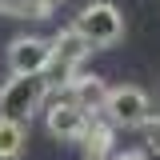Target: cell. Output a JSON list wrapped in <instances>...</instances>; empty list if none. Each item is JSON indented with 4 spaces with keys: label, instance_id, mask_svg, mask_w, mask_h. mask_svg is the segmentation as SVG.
<instances>
[{
    "label": "cell",
    "instance_id": "obj_1",
    "mask_svg": "<svg viewBox=\"0 0 160 160\" xmlns=\"http://www.w3.org/2000/svg\"><path fill=\"white\" fill-rule=\"evenodd\" d=\"M72 28H76V36L96 52V48H112V44H120V36H124V16H120L116 4L100 0V4L80 8V16L72 20Z\"/></svg>",
    "mask_w": 160,
    "mask_h": 160
},
{
    "label": "cell",
    "instance_id": "obj_2",
    "mask_svg": "<svg viewBox=\"0 0 160 160\" xmlns=\"http://www.w3.org/2000/svg\"><path fill=\"white\" fill-rule=\"evenodd\" d=\"M48 48H52V56H48L44 80H48V88L56 92V88H64V84H68V80L84 68V60H88V52H92V48L76 36V28H72V24H68V28H60L56 36L48 40Z\"/></svg>",
    "mask_w": 160,
    "mask_h": 160
},
{
    "label": "cell",
    "instance_id": "obj_3",
    "mask_svg": "<svg viewBox=\"0 0 160 160\" xmlns=\"http://www.w3.org/2000/svg\"><path fill=\"white\" fill-rule=\"evenodd\" d=\"M48 80L44 76H12L4 80V88H0V116L4 120H32V112L44 108V100H48Z\"/></svg>",
    "mask_w": 160,
    "mask_h": 160
},
{
    "label": "cell",
    "instance_id": "obj_4",
    "mask_svg": "<svg viewBox=\"0 0 160 160\" xmlns=\"http://www.w3.org/2000/svg\"><path fill=\"white\" fill-rule=\"evenodd\" d=\"M100 116L112 128H140L152 116V100H148V92H140L136 84H116V88H108Z\"/></svg>",
    "mask_w": 160,
    "mask_h": 160
},
{
    "label": "cell",
    "instance_id": "obj_5",
    "mask_svg": "<svg viewBox=\"0 0 160 160\" xmlns=\"http://www.w3.org/2000/svg\"><path fill=\"white\" fill-rule=\"evenodd\" d=\"M48 108H44V124H48V132L56 140H80L84 132V124H88V112L76 108L72 100L64 96V92H48Z\"/></svg>",
    "mask_w": 160,
    "mask_h": 160
},
{
    "label": "cell",
    "instance_id": "obj_6",
    "mask_svg": "<svg viewBox=\"0 0 160 160\" xmlns=\"http://www.w3.org/2000/svg\"><path fill=\"white\" fill-rule=\"evenodd\" d=\"M48 56H52V48H48L44 36H16L8 44V68H12V76H44Z\"/></svg>",
    "mask_w": 160,
    "mask_h": 160
},
{
    "label": "cell",
    "instance_id": "obj_7",
    "mask_svg": "<svg viewBox=\"0 0 160 160\" xmlns=\"http://www.w3.org/2000/svg\"><path fill=\"white\" fill-rule=\"evenodd\" d=\"M56 92H64V96L72 100L76 108H84L88 116H96L100 108H104V96H108V84L96 76V72H76V76L68 80L64 88H56Z\"/></svg>",
    "mask_w": 160,
    "mask_h": 160
},
{
    "label": "cell",
    "instance_id": "obj_8",
    "mask_svg": "<svg viewBox=\"0 0 160 160\" xmlns=\"http://www.w3.org/2000/svg\"><path fill=\"white\" fill-rule=\"evenodd\" d=\"M112 140H116V128L100 116H88L84 132H80V148H84V160H108L112 156Z\"/></svg>",
    "mask_w": 160,
    "mask_h": 160
},
{
    "label": "cell",
    "instance_id": "obj_9",
    "mask_svg": "<svg viewBox=\"0 0 160 160\" xmlns=\"http://www.w3.org/2000/svg\"><path fill=\"white\" fill-rule=\"evenodd\" d=\"M24 144H28V128L0 116V160H20Z\"/></svg>",
    "mask_w": 160,
    "mask_h": 160
},
{
    "label": "cell",
    "instance_id": "obj_10",
    "mask_svg": "<svg viewBox=\"0 0 160 160\" xmlns=\"http://www.w3.org/2000/svg\"><path fill=\"white\" fill-rule=\"evenodd\" d=\"M4 16H12V20H44V16H52V8L40 4V0H4Z\"/></svg>",
    "mask_w": 160,
    "mask_h": 160
},
{
    "label": "cell",
    "instance_id": "obj_11",
    "mask_svg": "<svg viewBox=\"0 0 160 160\" xmlns=\"http://www.w3.org/2000/svg\"><path fill=\"white\" fill-rule=\"evenodd\" d=\"M140 128H144V144H148V152H156V156H160V116H148Z\"/></svg>",
    "mask_w": 160,
    "mask_h": 160
},
{
    "label": "cell",
    "instance_id": "obj_12",
    "mask_svg": "<svg viewBox=\"0 0 160 160\" xmlns=\"http://www.w3.org/2000/svg\"><path fill=\"white\" fill-rule=\"evenodd\" d=\"M112 160H148V152H140V148H128V152H120V156Z\"/></svg>",
    "mask_w": 160,
    "mask_h": 160
},
{
    "label": "cell",
    "instance_id": "obj_13",
    "mask_svg": "<svg viewBox=\"0 0 160 160\" xmlns=\"http://www.w3.org/2000/svg\"><path fill=\"white\" fill-rule=\"evenodd\" d=\"M40 4H48V8H56V4H60V0H40Z\"/></svg>",
    "mask_w": 160,
    "mask_h": 160
},
{
    "label": "cell",
    "instance_id": "obj_14",
    "mask_svg": "<svg viewBox=\"0 0 160 160\" xmlns=\"http://www.w3.org/2000/svg\"><path fill=\"white\" fill-rule=\"evenodd\" d=\"M0 16H4V0H0Z\"/></svg>",
    "mask_w": 160,
    "mask_h": 160
}]
</instances>
